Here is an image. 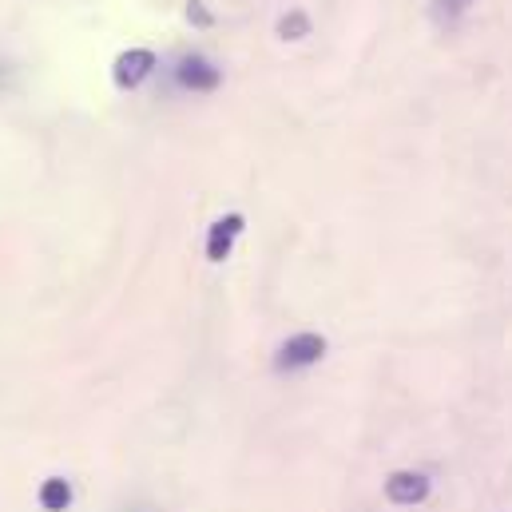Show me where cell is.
I'll use <instances>...</instances> for the list:
<instances>
[{
  "mask_svg": "<svg viewBox=\"0 0 512 512\" xmlns=\"http://www.w3.org/2000/svg\"><path fill=\"white\" fill-rule=\"evenodd\" d=\"M469 4H477V0H433V8H429V16H433V24H457L465 12H469Z\"/></svg>",
  "mask_w": 512,
  "mask_h": 512,
  "instance_id": "cell-7",
  "label": "cell"
},
{
  "mask_svg": "<svg viewBox=\"0 0 512 512\" xmlns=\"http://www.w3.org/2000/svg\"><path fill=\"white\" fill-rule=\"evenodd\" d=\"M322 358H326V338H322V334H294V338H286V342L278 346L274 370H282V374H290V370H310V366H318Z\"/></svg>",
  "mask_w": 512,
  "mask_h": 512,
  "instance_id": "cell-1",
  "label": "cell"
},
{
  "mask_svg": "<svg viewBox=\"0 0 512 512\" xmlns=\"http://www.w3.org/2000/svg\"><path fill=\"white\" fill-rule=\"evenodd\" d=\"M155 72V52L151 48H128V52H120L116 56V64H112V80H116V88H139L147 76Z\"/></svg>",
  "mask_w": 512,
  "mask_h": 512,
  "instance_id": "cell-4",
  "label": "cell"
},
{
  "mask_svg": "<svg viewBox=\"0 0 512 512\" xmlns=\"http://www.w3.org/2000/svg\"><path fill=\"white\" fill-rule=\"evenodd\" d=\"M187 20L199 24V28H211V12L203 8V0H191V4H187Z\"/></svg>",
  "mask_w": 512,
  "mask_h": 512,
  "instance_id": "cell-9",
  "label": "cell"
},
{
  "mask_svg": "<svg viewBox=\"0 0 512 512\" xmlns=\"http://www.w3.org/2000/svg\"><path fill=\"white\" fill-rule=\"evenodd\" d=\"M429 489H433V481L425 473H417V469H397V473L385 477V501L397 505V509L421 505L429 497Z\"/></svg>",
  "mask_w": 512,
  "mask_h": 512,
  "instance_id": "cell-2",
  "label": "cell"
},
{
  "mask_svg": "<svg viewBox=\"0 0 512 512\" xmlns=\"http://www.w3.org/2000/svg\"><path fill=\"white\" fill-rule=\"evenodd\" d=\"M175 84L187 88V92H215V88L223 84V72H219L207 56L191 52V56H183V60L175 64Z\"/></svg>",
  "mask_w": 512,
  "mask_h": 512,
  "instance_id": "cell-3",
  "label": "cell"
},
{
  "mask_svg": "<svg viewBox=\"0 0 512 512\" xmlns=\"http://www.w3.org/2000/svg\"><path fill=\"white\" fill-rule=\"evenodd\" d=\"M8 76H12V68H8V64H0V88L8 84Z\"/></svg>",
  "mask_w": 512,
  "mask_h": 512,
  "instance_id": "cell-10",
  "label": "cell"
},
{
  "mask_svg": "<svg viewBox=\"0 0 512 512\" xmlns=\"http://www.w3.org/2000/svg\"><path fill=\"white\" fill-rule=\"evenodd\" d=\"M72 505V485L64 477H48L40 485V509L44 512H64Z\"/></svg>",
  "mask_w": 512,
  "mask_h": 512,
  "instance_id": "cell-6",
  "label": "cell"
},
{
  "mask_svg": "<svg viewBox=\"0 0 512 512\" xmlns=\"http://www.w3.org/2000/svg\"><path fill=\"white\" fill-rule=\"evenodd\" d=\"M278 36H282V40H302V36H310V16H306V12H286V16L278 20Z\"/></svg>",
  "mask_w": 512,
  "mask_h": 512,
  "instance_id": "cell-8",
  "label": "cell"
},
{
  "mask_svg": "<svg viewBox=\"0 0 512 512\" xmlns=\"http://www.w3.org/2000/svg\"><path fill=\"white\" fill-rule=\"evenodd\" d=\"M243 227H247L243 215H223V219H215L211 231H207V258H211V262H227L231 251H235V239L243 235Z\"/></svg>",
  "mask_w": 512,
  "mask_h": 512,
  "instance_id": "cell-5",
  "label": "cell"
}]
</instances>
